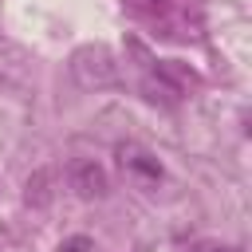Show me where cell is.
<instances>
[{"label": "cell", "mask_w": 252, "mask_h": 252, "mask_svg": "<svg viewBox=\"0 0 252 252\" xmlns=\"http://www.w3.org/2000/svg\"><path fill=\"white\" fill-rule=\"evenodd\" d=\"M71 75L79 79V87H110L118 79V67L102 43H87L71 55Z\"/></svg>", "instance_id": "obj_1"}, {"label": "cell", "mask_w": 252, "mask_h": 252, "mask_svg": "<svg viewBox=\"0 0 252 252\" xmlns=\"http://www.w3.org/2000/svg\"><path fill=\"white\" fill-rule=\"evenodd\" d=\"M71 189H75L83 201H98V197H106V189H110L106 169H102L98 161H91V158L75 161V165H71Z\"/></svg>", "instance_id": "obj_2"}, {"label": "cell", "mask_w": 252, "mask_h": 252, "mask_svg": "<svg viewBox=\"0 0 252 252\" xmlns=\"http://www.w3.org/2000/svg\"><path fill=\"white\" fill-rule=\"evenodd\" d=\"M118 161H122V169H130V173H138V177H146V181H158V177H161L158 158L146 154L142 146H118Z\"/></svg>", "instance_id": "obj_3"}, {"label": "cell", "mask_w": 252, "mask_h": 252, "mask_svg": "<svg viewBox=\"0 0 252 252\" xmlns=\"http://www.w3.org/2000/svg\"><path fill=\"white\" fill-rule=\"evenodd\" d=\"M154 75H158L161 83H169L177 94H181V91H189V87L197 83V75H193L189 67H181L177 59H154Z\"/></svg>", "instance_id": "obj_4"}, {"label": "cell", "mask_w": 252, "mask_h": 252, "mask_svg": "<svg viewBox=\"0 0 252 252\" xmlns=\"http://www.w3.org/2000/svg\"><path fill=\"white\" fill-rule=\"evenodd\" d=\"M43 185H47V173H35V177L28 181V205H47V201H51V193H47Z\"/></svg>", "instance_id": "obj_5"}, {"label": "cell", "mask_w": 252, "mask_h": 252, "mask_svg": "<svg viewBox=\"0 0 252 252\" xmlns=\"http://www.w3.org/2000/svg\"><path fill=\"white\" fill-rule=\"evenodd\" d=\"M59 252H91V236H71L59 244Z\"/></svg>", "instance_id": "obj_6"}, {"label": "cell", "mask_w": 252, "mask_h": 252, "mask_svg": "<svg viewBox=\"0 0 252 252\" xmlns=\"http://www.w3.org/2000/svg\"><path fill=\"white\" fill-rule=\"evenodd\" d=\"M122 4H130V8H142V12H158V8H165V0H122Z\"/></svg>", "instance_id": "obj_7"}, {"label": "cell", "mask_w": 252, "mask_h": 252, "mask_svg": "<svg viewBox=\"0 0 252 252\" xmlns=\"http://www.w3.org/2000/svg\"><path fill=\"white\" fill-rule=\"evenodd\" d=\"M213 252H217V248H213Z\"/></svg>", "instance_id": "obj_8"}]
</instances>
